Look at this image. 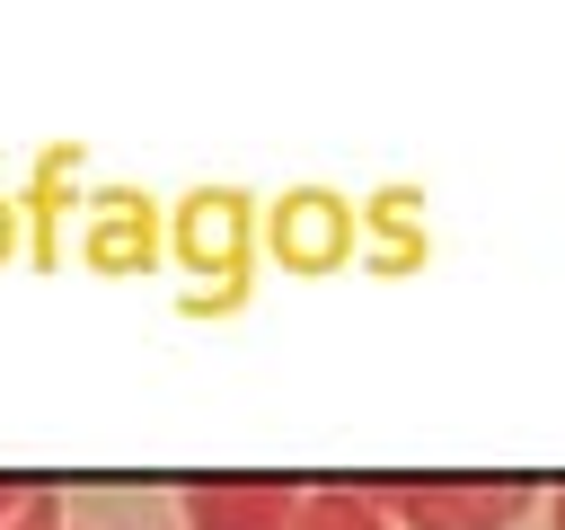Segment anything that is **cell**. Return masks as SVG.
I'll return each instance as SVG.
<instances>
[{"label":"cell","instance_id":"cell-1","mask_svg":"<svg viewBox=\"0 0 565 530\" xmlns=\"http://www.w3.org/2000/svg\"><path fill=\"white\" fill-rule=\"evenodd\" d=\"M247 247H256V203H247L238 186H194V194L177 203V256H185L203 283L247 274Z\"/></svg>","mask_w":565,"mask_h":530},{"label":"cell","instance_id":"cell-4","mask_svg":"<svg viewBox=\"0 0 565 530\" xmlns=\"http://www.w3.org/2000/svg\"><path fill=\"white\" fill-rule=\"evenodd\" d=\"M344 230H353V212H344L335 194H318V186H300V194H282V203H274V221H265V239H274V256H291V265H327Z\"/></svg>","mask_w":565,"mask_h":530},{"label":"cell","instance_id":"cell-3","mask_svg":"<svg viewBox=\"0 0 565 530\" xmlns=\"http://www.w3.org/2000/svg\"><path fill=\"white\" fill-rule=\"evenodd\" d=\"M150 212H159L150 194L106 186V194L88 203V265H106V274H141V265L159 256V221H150Z\"/></svg>","mask_w":565,"mask_h":530},{"label":"cell","instance_id":"cell-5","mask_svg":"<svg viewBox=\"0 0 565 530\" xmlns=\"http://www.w3.org/2000/svg\"><path fill=\"white\" fill-rule=\"evenodd\" d=\"M177 309H185V318H230V309H247V274H221L212 292H185Z\"/></svg>","mask_w":565,"mask_h":530},{"label":"cell","instance_id":"cell-6","mask_svg":"<svg viewBox=\"0 0 565 530\" xmlns=\"http://www.w3.org/2000/svg\"><path fill=\"white\" fill-rule=\"evenodd\" d=\"M18 247V194H0V256Z\"/></svg>","mask_w":565,"mask_h":530},{"label":"cell","instance_id":"cell-2","mask_svg":"<svg viewBox=\"0 0 565 530\" xmlns=\"http://www.w3.org/2000/svg\"><path fill=\"white\" fill-rule=\"evenodd\" d=\"M79 168H88V141H44V150H35V168H26L18 212L35 221V239H26V256H35V265H62V212H71Z\"/></svg>","mask_w":565,"mask_h":530}]
</instances>
